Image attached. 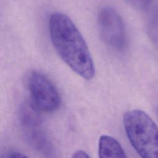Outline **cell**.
<instances>
[{
    "label": "cell",
    "mask_w": 158,
    "mask_h": 158,
    "mask_svg": "<svg viewBox=\"0 0 158 158\" xmlns=\"http://www.w3.org/2000/svg\"><path fill=\"white\" fill-rule=\"evenodd\" d=\"M52 43L61 59L77 74L86 80L95 75V67L88 45L72 20L60 12L49 20Z\"/></svg>",
    "instance_id": "6da1fadb"
},
{
    "label": "cell",
    "mask_w": 158,
    "mask_h": 158,
    "mask_svg": "<svg viewBox=\"0 0 158 158\" xmlns=\"http://www.w3.org/2000/svg\"><path fill=\"white\" fill-rule=\"evenodd\" d=\"M128 139L136 151L144 158H158V127L145 112L133 109L123 117Z\"/></svg>",
    "instance_id": "7a4b0ae2"
},
{
    "label": "cell",
    "mask_w": 158,
    "mask_h": 158,
    "mask_svg": "<svg viewBox=\"0 0 158 158\" xmlns=\"http://www.w3.org/2000/svg\"><path fill=\"white\" fill-rule=\"evenodd\" d=\"M28 89L32 104L42 112H53L60 107L61 98L59 93L44 74L34 71L28 78Z\"/></svg>",
    "instance_id": "3957f363"
},
{
    "label": "cell",
    "mask_w": 158,
    "mask_h": 158,
    "mask_svg": "<svg viewBox=\"0 0 158 158\" xmlns=\"http://www.w3.org/2000/svg\"><path fill=\"white\" fill-rule=\"evenodd\" d=\"M98 22L101 36L109 46L116 51L125 49L127 42L125 27L122 17L114 9L109 6L101 8Z\"/></svg>",
    "instance_id": "277c9868"
},
{
    "label": "cell",
    "mask_w": 158,
    "mask_h": 158,
    "mask_svg": "<svg viewBox=\"0 0 158 158\" xmlns=\"http://www.w3.org/2000/svg\"><path fill=\"white\" fill-rule=\"evenodd\" d=\"M30 144L36 149L44 152L49 150V142L41 128V121L22 125Z\"/></svg>",
    "instance_id": "5b68a950"
},
{
    "label": "cell",
    "mask_w": 158,
    "mask_h": 158,
    "mask_svg": "<svg viewBox=\"0 0 158 158\" xmlns=\"http://www.w3.org/2000/svg\"><path fill=\"white\" fill-rule=\"evenodd\" d=\"M98 154L101 158L127 157L120 143L114 138L108 135H102L99 138Z\"/></svg>",
    "instance_id": "8992f818"
},
{
    "label": "cell",
    "mask_w": 158,
    "mask_h": 158,
    "mask_svg": "<svg viewBox=\"0 0 158 158\" xmlns=\"http://www.w3.org/2000/svg\"><path fill=\"white\" fill-rule=\"evenodd\" d=\"M148 32L152 42L158 48V7L154 10L149 19Z\"/></svg>",
    "instance_id": "52a82bcc"
},
{
    "label": "cell",
    "mask_w": 158,
    "mask_h": 158,
    "mask_svg": "<svg viewBox=\"0 0 158 158\" xmlns=\"http://www.w3.org/2000/svg\"><path fill=\"white\" fill-rule=\"evenodd\" d=\"M130 6L139 10L146 9L150 4L151 0H125Z\"/></svg>",
    "instance_id": "ba28073f"
},
{
    "label": "cell",
    "mask_w": 158,
    "mask_h": 158,
    "mask_svg": "<svg viewBox=\"0 0 158 158\" xmlns=\"http://www.w3.org/2000/svg\"><path fill=\"white\" fill-rule=\"evenodd\" d=\"M72 157L88 158V157H89V156L86 152H85L83 150H77L73 153Z\"/></svg>",
    "instance_id": "9c48e42d"
},
{
    "label": "cell",
    "mask_w": 158,
    "mask_h": 158,
    "mask_svg": "<svg viewBox=\"0 0 158 158\" xmlns=\"http://www.w3.org/2000/svg\"><path fill=\"white\" fill-rule=\"evenodd\" d=\"M6 157H27L23 153L17 152V151H10L7 153V155L6 156Z\"/></svg>",
    "instance_id": "30bf717a"
},
{
    "label": "cell",
    "mask_w": 158,
    "mask_h": 158,
    "mask_svg": "<svg viewBox=\"0 0 158 158\" xmlns=\"http://www.w3.org/2000/svg\"><path fill=\"white\" fill-rule=\"evenodd\" d=\"M157 114H158V107H157Z\"/></svg>",
    "instance_id": "8fae6325"
}]
</instances>
